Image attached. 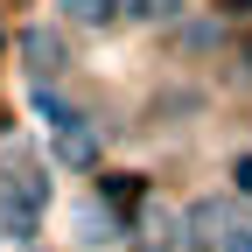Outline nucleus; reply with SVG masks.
<instances>
[{"mask_svg": "<svg viewBox=\"0 0 252 252\" xmlns=\"http://www.w3.org/2000/svg\"><path fill=\"white\" fill-rule=\"evenodd\" d=\"M42 203H49V182H42L35 168H0V231H7L14 245L35 238Z\"/></svg>", "mask_w": 252, "mask_h": 252, "instance_id": "nucleus-1", "label": "nucleus"}, {"mask_svg": "<svg viewBox=\"0 0 252 252\" xmlns=\"http://www.w3.org/2000/svg\"><path fill=\"white\" fill-rule=\"evenodd\" d=\"M28 105H35V119L49 126V133H77V126H84V119H77V105L63 98V91H49V84H35V98H28Z\"/></svg>", "mask_w": 252, "mask_h": 252, "instance_id": "nucleus-2", "label": "nucleus"}, {"mask_svg": "<svg viewBox=\"0 0 252 252\" xmlns=\"http://www.w3.org/2000/svg\"><path fill=\"white\" fill-rule=\"evenodd\" d=\"M21 56H28V70H63V49L42 35V28H28V35H21Z\"/></svg>", "mask_w": 252, "mask_h": 252, "instance_id": "nucleus-3", "label": "nucleus"}, {"mask_svg": "<svg viewBox=\"0 0 252 252\" xmlns=\"http://www.w3.org/2000/svg\"><path fill=\"white\" fill-rule=\"evenodd\" d=\"M63 14L84 21V28H105V21L119 14V0H63Z\"/></svg>", "mask_w": 252, "mask_h": 252, "instance_id": "nucleus-4", "label": "nucleus"}, {"mask_svg": "<svg viewBox=\"0 0 252 252\" xmlns=\"http://www.w3.org/2000/svg\"><path fill=\"white\" fill-rule=\"evenodd\" d=\"M77 224H84L77 238H91V245H98V238H119V217H112V210H98V203H84V210H77Z\"/></svg>", "mask_w": 252, "mask_h": 252, "instance_id": "nucleus-5", "label": "nucleus"}, {"mask_svg": "<svg viewBox=\"0 0 252 252\" xmlns=\"http://www.w3.org/2000/svg\"><path fill=\"white\" fill-rule=\"evenodd\" d=\"M126 14H133V21H175L182 0H126Z\"/></svg>", "mask_w": 252, "mask_h": 252, "instance_id": "nucleus-6", "label": "nucleus"}, {"mask_svg": "<svg viewBox=\"0 0 252 252\" xmlns=\"http://www.w3.org/2000/svg\"><path fill=\"white\" fill-rule=\"evenodd\" d=\"M217 245H224V252H252V231H245V224H231L224 238H217Z\"/></svg>", "mask_w": 252, "mask_h": 252, "instance_id": "nucleus-7", "label": "nucleus"}, {"mask_svg": "<svg viewBox=\"0 0 252 252\" xmlns=\"http://www.w3.org/2000/svg\"><path fill=\"white\" fill-rule=\"evenodd\" d=\"M231 182L245 189V196H252V154H238V161H231Z\"/></svg>", "mask_w": 252, "mask_h": 252, "instance_id": "nucleus-8", "label": "nucleus"}, {"mask_svg": "<svg viewBox=\"0 0 252 252\" xmlns=\"http://www.w3.org/2000/svg\"><path fill=\"white\" fill-rule=\"evenodd\" d=\"M231 7H238V14H252V0H231Z\"/></svg>", "mask_w": 252, "mask_h": 252, "instance_id": "nucleus-9", "label": "nucleus"}]
</instances>
